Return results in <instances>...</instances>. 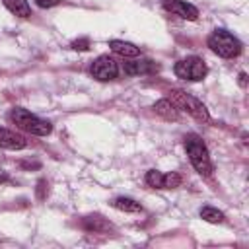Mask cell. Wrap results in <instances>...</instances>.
<instances>
[{
  "label": "cell",
  "instance_id": "7c38bea8",
  "mask_svg": "<svg viewBox=\"0 0 249 249\" xmlns=\"http://www.w3.org/2000/svg\"><path fill=\"white\" fill-rule=\"evenodd\" d=\"M154 111H156L160 117H163L165 121H177V117H179L177 107H175L169 99H160V101H156V103H154Z\"/></svg>",
  "mask_w": 249,
  "mask_h": 249
},
{
  "label": "cell",
  "instance_id": "9a60e30c",
  "mask_svg": "<svg viewBox=\"0 0 249 249\" xmlns=\"http://www.w3.org/2000/svg\"><path fill=\"white\" fill-rule=\"evenodd\" d=\"M200 218L210 222V224H222L224 222V212H220L214 206H202L200 208Z\"/></svg>",
  "mask_w": 249,
  "mask_h": 249
},
{
  "label": "cell",
  "instance_id": "d6986e66",
  "mask_svg": "<svg viewBox=\"0 0 249 249\" xmlns=\"http://www.w3.org/2000/svg\"><path fill=\"white\" fill-rule=\"evenodd\" d=\"M49 185H47V181L45 179H39V183H37V198H45L47 196V193H49V189H47Z\"/></svg>",
  "mask_w": 249,
  "mask_h": 249
},
{
  "label": "cell",
  "instance_id": "ba28073f",
  "mask_svg": "<svg viewBox=\"0 0 249 249\" xmlns=\"http://www.w3.org/2000/svg\"><path fill=\"white\" fill-rule=\"evenodd\" d=\"M160 66L150 60V58H140V60H134V62H123V72L126 76H138V74H154L158 72Z\"/></svg>",
  "mask_w": 249,
  "mask_h": 249
},
{
  "label": "cell",
  "instance_id": "6da1fadb",
  "mask_svg": "<svg viewBox=\"0 0 249 249\" xmlns=\"http://www.w3.org/2000/svg\"><path fill=\"white\" fill-rule=\"evenodd\" d=\"M183 142H185V150H187V156H189L193 167L200 175L210 177L212 175V161H210V154H208V148L202 142V138L198 134L191 132L183 138Z\"/></svg>",
  "mask_w": 249,
  "mask_h": 249
},
{
  "label": "cell",
  "instance_id": "e0dca14e",
  "mask_svg": "<svg viewBox=\"0 0 249 249\" xmlns=\"http://www.w3.org/2000/svg\"><path fill=\"white\" fill-rule=\"evenodd\" d=\"M181 185V175L171 171V173H165V183H163V189H175Z\"/></svg>",
  "mask_w": 249,
  "mask_h": 249
},
{
  "label": "cell",
  "instance_id": "7402d4cb",
  "mask_svg": "<svg viewBox=\"0 0 249 249\" xmlns=\"http://www.w3.org/2000/svg\"><path fill=\"white\" fill-rule=\"evenodd\" d=\"M8 181V175L6 173H0V183H6Z\"/></svg>",
  "mask_w": 249,
  "mask_h": 249
},
{
  "label": "cell",
  "instance_id": "44dd1931",
  "mask_svg": "<svg viewBox=\"0 0 249 249\" xmlns=\"http://www.w3.org/2000/svg\"><path fill=\"white\" fill-rule=\"evenodd\" d=\"M239 86H241V88H245V86H247V74H245V72H241V74H239Z\"/></svg>",
  "mask_w": 249,
  "mask_h": 249
},
{
  "label": "cell",
  "instance_id": "5b68a950",
  "mask_svg": "<svg viewBox=\"0 0 249 249\" xmlns=\"http://www.w3.org/2000/svg\"><path fill=\"white\" fill-rule=\"evenodd\" d=\"M173 72L177 78L181 80H191V82H200L208 68H206V62L200 58V56H187L183 60H179L175 66H173Z\"/></svg>",
  "mask_w": 249,
  "mask_h": 249
},
{
  "label": "cell",
  "instance_id": "ac0fdd59",
  "mask_svg": "<svg viewBox=\"0 0 249 249\" xmlns=\"http://www.w3.org/2000/svg\"><path fill=\"white\" fill-rule=\"evenodd\" d=\"M74 51H88L89 49V39L88 37H82V39H76V41H72V45H70Z\"/></svg>",
  "mask_w": 249,
  "mask_h": 249
},
{
  "label": "cell",
  "instance_id": "30bf717a",
  "mask_svg": "<svg viewBox=\"0 0 249 249\" xmlns=\"http://www.w3.org/2000/svg\"><path fill=\"white\" fill-rule=\"evenodd\" d=\"M82 228H84L86 231H93V233H103V231L113 230L111 222H107V220H105L103 216H99V214L86 216V218L82 220Z\"/></svg>",
  "mask_w": 249,
  "mask_h": 249
},
{
  "label": "cell",
  "instance_id": "277c9868",
  "mask_svg": "<svg viewBox=\"0 0 249 249\" xmlns=\"http://www.w3.org/2000/svg\"><path fill=\"white\" fill-rule=\"evenodd\" d=\"M169 93H171V95H169V101H171L177 109L187 111L191 117H195V119L200 121V123H208V121H210L208 109H206V105H204L202 101H198L196 97H193V95H189V93H185V91H181V89H171Z\"/></svg>",
  "mask_w": 249,
  "mask_h": 249
},
{
  "label": "cell",
  "instance_id": "7a4b0ae2",
  "mask_svg": "<svg viewBox=\"0 0 249 249\" xmlns=\"http://www.w3.org/2000/svg\"><path fill=\"white\" fill-rule=\"evenodd\" d=\"M10 121L18 128H21V130H25L33 136H47V134L53 132V124L49 121H43L37 115L29 113L27 109H21V107H14L10 111Z\"/></svg>",
  "mask_w": 249,
  "mask_h": 249
},
{
  "label": "cell",
  "instance_id": "9c48e42d",
  "mask_svg": "<svg viewBox=\"0 0 249 249\" xmlns=\"http://www.w3.org/2000/svg\"><path fill=\"white\" fill-rule=\"evenodd\" d=\"M25 146H27V140L21 134L0 126V148H4V150H23Z\"/></svg>",
  "mask_w": 249,
  "mask_h": 249
},
{
  "label": "cell",
  "instance_id": "ffe728a7",
  "mask_svg": "<svg viewBox=\"0 0 249 249\" xmlns=\"http://www.w3.org/2000/svg\"><path fill=\"white\" fill-rule=\"evenodd\" d=\"M35 4L39 8H54V6L60 4V0H35Z\"/></svg>",
  "mask_w": 249,
  "mask_h": 249
},
{
  "label": "cell",
  "instance_id": "8fae6325",
  "mask_svg": "<svg viewBox=\"0 0 249 249\" xmlns=\"http://www.w3.org/2000/svg\"><path fill=\"white\" fill-rule=\"evenodd\" d=\"M109 47L113 53L124 56V58H132V56H138L140 54V49L134 45V43H128V41H119V39H113L109 41Z\"/></svg>",
  "mask_w": 249,
  "mask_h": 249
},
{
  "label": "cell",
  "instance_id": "8992f818",
  "mask_svg": "<svg viewBox=\"0 0 249 249\" xmlns=\"http://www.w3.org/2000/svg\"><path fill=\"white\" fill-rule=\"evenodd\" d=\"M89 74H91L95 80H99V82H109V80H115V78H117V74H119V64H117L111 56L101 54V56H97V58L91 62Z\"/></svg>",
  "mask_w": 249,
  "mask_h": 249
},
{
  "label": "cell",
  "instance_id": "2e32d148",
  "mask_svg": "<svg viewBox=\"0 0 249 249\" xmlns=\"http://www.w3.org/2000/svg\"><path fill=\"white\" fill-rule=\"evenodd\" d=\"M146 183L154 189H163V183H165V173L158 171V169H150L146 173Z\"/></svg>",
  "mask_w": 249,
  "mask_h": 249
},
{
  "label": "cell",
  "instance_id": "5bb4252c",
  "mask_svg": "<svg viewBox=\"0 0 249 249\" xmlns=\"http://www.w3.org/2000/svg\"><path fill=\"white\" fill-rule=\"evenodd\" d=\"M113 206L121 212H142V204L130 196H117L113 200Z\"/></svg>",
  "mask_w": 249,
  "mask_h": 249
},
{
  "label": "cell",
  "instance_id": "4fadbf2b",
  "mask_svg": "<svg viewBox=\"0 0 249 249\" xmlns=\"http://www.w3.org/2000/svg\"><path fill=\"white\" fill-rule=\"evenodd\" d=\"M4 6L18 18H29L31 16V6L27 0H4Z\"/></svg>",
  "mask_w": 249,
  "mask_h": 249
},
{
  "label": "cell",
  "instance_id": "52a82bcc",
  "mask_svg": "<svg viewBox=\"0 0 249 249\" xmlns=\"http://www.w3.org/2000/svg\"><path fill=\"white\" fill-rule=\"evenodd\" d=\"M163 10L171 12L173 16H179L183 19H189V21H195L198 18V10L185 0H163Z\"/></svg>",
  "mask_w": 249,
  "mask_h": 249
},
{
  "label": "cell",
  "instance_id": "3957f363",
  "mask_svg": "<svg viewBox=\"0 0 249 249\" xmlns=\"http://www.w3.org/2000/svg\"><path fill=\"white\" fill-rule=\"evenodd\" d=\"M206 43H208L210 51L216 53V54L222 56V58H233V56H237V54L241 53V49H243L241 41H239L235 35H231L230 31H226V29H216V31H212Z\"/></svg>",
  "mask_w": 249,
  "mask_h": 249
}]
</instances>
